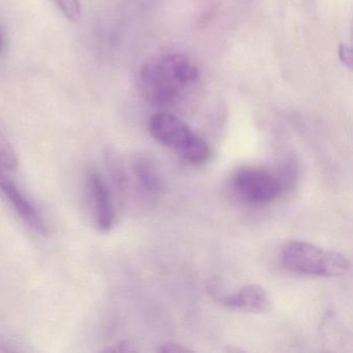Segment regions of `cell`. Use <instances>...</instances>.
<instances>
[{
  "instance_id": "obj_15",
  "label": "cell",
  "mask_w": 353,
  "mask_h": 353,
  "mask_svg": "<svg viewBox=\"0 0 353 353\" xmlns=\"http://www.w3.org/2000/svg\"><path fill=\"white\" fill-rule=\"evenodd\" d=\"M340 59H342V61H344L345 65L351 68V65H352V52H351V49L348 46H345V45L341 46Z\"/></svg>"
},
{
  "instance_id": "obj_6",
  "label": "cell",
  "mask_w": 353,
  "mask_h": 353,
  "mask_svg": "<svg viewBox=\"0 0 353 353\" xmlns=\"http://www.w3.org/2000/svg\"><path fill=\"white\" fill-rule=\"evenodd\" d=\"M88 188L94 203L97 226L101 231L107 232L115 222L114 205L110 190L97 170H90L88 173Z\"/></svg>"
},
{
  "instance_id": "obj_4",
  "label": "cell",
  "mask_w": 353,
  "mask_h": 353,
  "mask_svg": "<svg viewBox=\"0 0 353 353\" xmlns=\"http://www.w3.org/2000/svg\"><path fill=\"white\" fill-rule=\"evenodd\" d=\"M150 135L159 143L172 148L181 154L195 137L187 123L175 115L167 112L154 113L148 123Z\"/></svg>"
},
{
  "instance_id": "obj_8",
  "label": "cell",
  "mask_w": 353,
  "mask_h": 353,
  "mask_svg": "<svg viewBox=\"0 0 353 353\" xmlns=\"http://www.w3.org/2000/svg\"><path fill=\"white\" fill-rule=\"evenodd\" d=\"M134 174L138 185L148 193H157L161 189V179L154 164L145 158L134 161Z\"/></svg>"
},
{
  "instance_id": "obj_2",
  "label": "cell",
  "mask_w": 353,
  "mask_h": 353,
  "mask_svg": "<svg viewBox=\"0 0 353 353\" xmlns=\"http://www.w3.org/2000/svg\"><path fill=\"white\" fill-rule=\"evenodd\" d=\"M282 261L291 272L324 278H339L350 270V261L343 254L301 241L285 245Z\"/></svg>"
},
{
  "instance_id": "obj_9",
  "label": "cell",
  "mask_w": 353,
  "mask_h": 353,
  "mask_svg": "<svg viewBox=\"0 0 353 353\" xmlns=\"http://www.w3.org/2000/svg\"><path fill=\"white\" fill-rule=\"evenodd\" d=\"M179 156L183 157L191 164L201 165L210 160L212 150H210V145L202 138L195 135V137L185 146V150L179 154Z\"/></svg>"
},
{
  "instance_id": "obj_17",
  "label": "cell",
  "mask_w": 353,
  "mask_h": 353,
  "mask_svg": "<svg viewBox=\"0 0 353 353\" xmlns=\"http://www.w3.org/2000/svg\"><path fill=\"white\" fill-rule=\"evenodd\" d=\"M3 37H1V34H0V53H1V51H3Z\"/></svg>"
},
{
  "instance_id": "obj_11",
  "label": "cell",
  "mask_w": 353,
  "mask_h": 353,
  "mask_svg": "<svg viewBox=\"0 0 353 353\" xmlns=\"http://www.w3.org/2000/svg\"><path fill=\"white\" fill-rule=\"evenodd\" d=\"M107 168L110 173L111 179L119 189H123L127 183V176L123 164L114 152H109L106 154Z\"/></svg>"
},
{
  "instance_id": "obj_5",
  "label": "cell",
  "mask_w": 353,
  "mask_h": 353,
  "mask_svg": "<svg viewBox=\"0 0 353 353\" xmlns=\"http://www.w3.org/2000/svg\"><path fill=\"white\" fill-rule=\"evenodd\" d=\"M0 192L11 202L20 218L26 222L32 230L41 235H46L48 232L46 223L41 216L36 206L23 195L18 189L17 185L9 179L0 167Z\"/></svg>"
},
{
  "instance_id": "obj_10",
  "label": "cell",
  "mask_w": 353,
  "mask_h": 353,
  "mask_svg": "<svg viewBox=\"0 0 353 353\" xmlns=\"http://www.w3.org/2000/svg\"><path fill=\"white\" fill-rule=\"evenodd\" d=\"M206 288H208V294H210L214 301L226 305V307H230L231 301H232L234 292L229 290L228 287H227V285L225 284L222 279L219 278V276H214V278L210 279Z\"/></svg>"
},
{
  "instance_id": "obj_7",
  "label": "cell",
  "mask_w": 353,
  "mask_h": 353,
  "mask_svg": "<svg viewBox=\"0 0 353 353\" xmlns=\"http://www.w3.org/2000/svg\"><path fill=\"white\" fill-rule=\"evenodd\" d=\"M230 307L247 313L266 314L272 310V303L263 287L249 284L234 292Z\"/></svg>"
},
{
  "instance_id": "obj_1",
  "label": "cell",
  "mask_w": 353,
  "mask_h": 353,
  "mask_svg": "<svg viewBox=\"0 0 353 353\" xmlns=\"http://www.w3.org/2000/svg\"><path fill=\"white\" fill-rule=\"evenodd\" d=\"M199 77L191 59L181 54H165L145 61L139 72V86L150 102H174Z\"/></svg>"
},
{
  "instance_id": "obj_13",
  "label": "cell",
  "mask_w": 353,
  "mask_h": 353,
  "mask_svg": "<svg viewBox=\"0 0 353 353\" xmlns=\"http://www.w3.org/2000/svg\"><path fill=\"white\" fill-rule=\"evenodd\" d=\"M63 15L73 22L79 21L81 18V6L79 0H57Z\"/></svg>"
},
{
  "instance_id": "obj_14",
  "label": "cell",
  "mask_w": 353,
  "mask_h": 353,
  "mask_svg": "<svg viewBox=\"0 0 353 353\" xmlns=\"http://www.w3.org/2000/svg\"><path fill=\"white\" fill-rule=\"evenodd\" d=\"M159 352L161 353H188L193 352V350L188 348V347L183 346V345L177 344L174 342L164 343L161 345L160 348L158 349Z\"/></svg>"
},
{
  "instance_id": "obj_3",
  "label": "cell",
  "mask_w": 353,
  "mask_h": 353,
  "mask_svg": "<svg viewBox=\"0 0 353 353\" xmlns=\"http://www.w3.org/2000/svg\"><path fill=\"white\" fill-rule=\"evenodd\" d=\"M233 187L243 200L255 204L274 201L284 189L278 175L256 167H243L236 171Z\"/></svg>"
},
{
  "instance_id": "obj_16",
  "label": "cell",
  "mask_w": 353,
  "mask_h": 353,
  "mask_svg": "<svg viewBox=\"0 0 353 353\" xmlns=\"http://www.w3.org/2000/svg\"><path fill=\"white\" fill-rule=\"evenodd\" d=\"M106 351L108 352H130V351H133V349L127 342H121L119 344L113 345L111 348L106 349Z\"/></svg>"
},
{
  "instance_id": "obj_12",
  "label": "cell",
  "mask_w": 353,
  "mask_h": 353,
  "mask_svg": "<svg viewBox=\"0 0 353 353\" xmlns=\"http://www.w3.org/2000/svg\"><path fill=\"white\" fill-rule=\"evenodd\" d=\"M17 165L18 160L15 150L3 135V131L0 130V167L8 170H14Z\"/></svg>"
}]
</instances>
